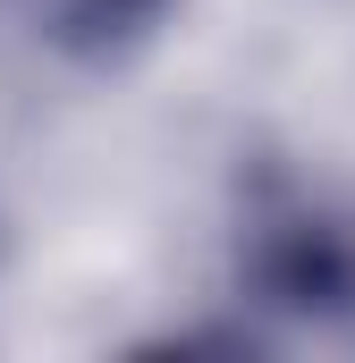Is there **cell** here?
Wrapping results in <instances>:
<instances>
[{
    "label": "cell",
    "mask_w": 355,
    "mask_h": 363,
    "mask_svg": "<svg viewBox=\"0 0 355 363\" xmlns=\"http://www.w3.org/2000/svg\"><path fill=\"white\" fill-rule=\"evenodd\" d=\"M9 9H17V26H26L60 68L110 77V68L144 60V51L170 34V17L186 0H9Z\"/></svg>",
    "instance_id": "obj_2"
},
{
    "label": "cell",
    "mask_w": 355,
    "mask_h": 363,
    "mask_svg": "<svg viewBox=\"0 0 355 363\" xmlns=\"http://www.w3.org/2000/svg\"><path fill=\"white\" fill-rule=\"evenodd\" d=\"M237 296L305 330H355V203L263 178L237 220Z\"/></svg>",
    "instance_id": "obj_1"
}]
</instances>
